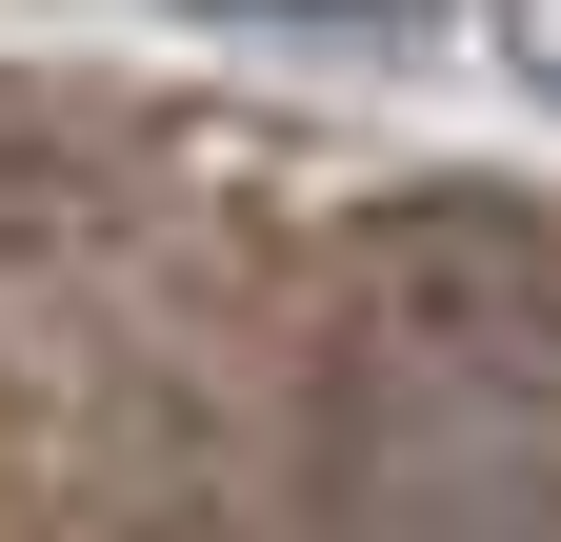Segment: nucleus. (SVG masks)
Returning <instances> with one entry per match:
<instances>
[{"instance_id":"f257e3e1","label":"nucleus","mask_w":561,"mask_h":542,"mask_svg":"<svg viewBox=\"0 0 561 542\" xmlns=\"http://www.w3.org/2000/svg\"><path fill=\"white\" fill-rule=\"evenodd\" d=\"M181 21H261V41H421L442 0H181Z\"/></svg>"},{"instance_id":"f03ea898","label":"nucleus","mask_w":561,"mask_h":542,"mask_svg":"<svg viewBox=\"0 0 561 542\" xmlns=\"http://www.w3.org/2000/svg\"><path fill=\"white\" fill-rule=\"evenodd\" d=\"M502 21V60H522V101H561V0H481Z\"/></svg>"}]
</instances>
